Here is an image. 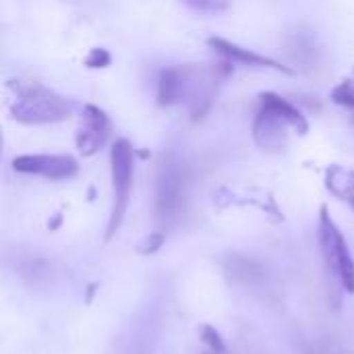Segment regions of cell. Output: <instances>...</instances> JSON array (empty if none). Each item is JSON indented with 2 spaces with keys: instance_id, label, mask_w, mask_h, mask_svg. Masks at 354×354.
Wrapping results in <instances>:
<instances>
[{
  "instance_id": "obj_1",
  "label": "cell",
  "mask_w": 354,
  "mask_h": 354,
  "mask_svg": "<svg viewBox=\"0 0 354 354\" xmlns=\"http://www.w3.org/2000/svg\"><path fill=\"white\" fill-rule=\"evenodd\" d=\"M222 66V64H220ZM220 66H170L162 71L158 83V104L172 106V104H187L191 116L197 120L201 118L216 95L220 79L230 73L228 68Z\"/></svg>"
},
{
  "instance_id": "obj_2",
  "label": "cell",
  "mask_w": 354,
  "mask_h": 354,
  "mask_svg": "<svg viewBox=\"0 0 354 354\" xmlns=\"http://www.w3.org/2000/svg\"><path fill=\"white\" fill-rule=\"evenodd\" d=\"M288 129L305 135L309 131V122L286 97L274 91L259 93V112L253 122L255 143L263 149H282L288 141Z\"/></svg>"
},
{
  "instance_id": "obj_3",
  "label": "cell",
  "mask_w": 354,
  "mask_h": 354,
  "mask_svg": "<svg viewBox=\"0 0 354 354\" xmlns=\"http://www.w3.org/2000/svg\"><path fill=\"white\" fill-rule=\"evenodd\" d=\"M10 114L23 124H50L66 118L73 110L71 102L41 83H17Z\"/></svg>"
},
{
  "instance_id": "obj_4",
  "label": "cell",
  "mask_w": 354,
  "mask_h": 354,
  "mask_svg": "<svg viewBox=\"0 0 354 354\" xmlns=\"http://www.w3.org/2000/svg\"><path fill=\"white\" fill-rule=\"evenodd\" d=\"M319 243L330 274L338 278L346 292H354V259L342 232L328 214V207H322L319 214Z\"/></svg>"
},
{
  "instance_id": "obj_5",
  "label": "cell",
  "mask_w": 354,
  "mask_h": 354,
  "mask_svg": "<svg viewBox=\"0 0 354 354\" xmlns=\"http://www.w3.org/2000/svg\"><path fill=\"white\" fill-rule=\"evenodd\" d=\"M110 166H112V187H114V207L108 224V239L118 230L131 199L133 189V145L129 139H116L110 149Z\"/></svg>"
},
{
  "instance_id": "obj_6",
  "label": "cell",
  "mask_w": 354,
  "mask_h": 354,
  "mask_svg": "<svg viewBox=\"0 0 354 354\" xmlns=\"http://www.w3.org/2000/svg\"><path fill=\"white\" fill-rule=\"evenodd\" d=\"M12 168L21 174H35L48 180H64L79 172V164L66 153H25L12 160Z\"/></svg>"
},
{
  "instance_id": "obj_7",
  "label": "cell",
  "mask_w": 354,
  "mask_h": 354,
  "mask_svg": "<svg viewBox=\"0 0 354 354\" xmlns=\"http://www.w3.org/2000/svg\"><path fill=\"white\" fill-rule=\"evenodd\" d=\"M110 135V118L106 112L93 104H85L81 112V122L75 135L77 147L83 156H93L106 143Z\"/></svg>"
},
{
  "instance_id": "obj_8",
  "label": "cell",
  "mask_w": 354,
  "mask_h": 354,
  "mask_svg": "<svg viewBox=\"0 0 354 354\" xmlns=\"http://www.w3.org/2000/svg\"><path fill=\"white\" fill-rule=\"evenodd\" d=\"M207 44L218 52L222 54L226 60L230 62H239V64H247V66H257V68H272V71H278V73H286V75H295V71L270 56H263L255 50H249V48H243L234 41H228L224 37H209Z\"/></svg>"
},
{
  "instance_id": "obj_9",
  "label": "cell",
  "mask_w": 354,
  "mask_h": 354,
  "mask_svg": "<svg viewBox=\"0 0 354 354\" xmlns=\"http://www.w3.org/2000/svg\"><path fill=\"white\" fill-rule=\"evenodd\" d=\"M180 201V178L174 168H164L158 185V212L168 216L178 207Z\"/></svg>"
},
{
  "instance_id": "obj_10",
  "label": "cell",
  "mask_w": 354,
  "mask_h": 354,
  "mask_svg": "<svg viewBox=\"0 0 354 354\" xmlns=\"http://www.w3.org/2000/svg\"><path fill=\"white\" fill-rule=\"evenodd\" d=\"M326 185L336 197L351 203L354 209V170L344 166H330L326 172Z\"/></svg>"
},
{
  "instance_id": "obj_11",
  "label": "cell",
  "mask_w": 354,
  "mask_h": 354,
  "mask_svg": "<svg viewBox=\"0 0 354 354\" xmlns=\"http://www.w3.org/2000/svg\"><path fill=\"white\" fill-rule=\"evenodd\" d=\"M180 2L203 15H218L230 6V0H180Z\"/></svg>"
},
{
  "instance_id": "obj_12",
  "label": "cell",
  "mask_w": 354,
  "mask_h": 354,
  "mask_svg": "<svg viewBox=\"0 0 354 354\" xmlns=\"http://www.w3.org/2000/svg\"><path fill=\"white\" fill-rule=\"evenodd\" d=\"M332 100L340 106H346V108H354V77L344 79L342 83H338L334 89H332Z\"/></svg>"
},
{
  "instance_id": "obj_13",
  "label": "cell",
  "mask_w": 354,
  "mask_h": 354,
  "mask_svg": "<svg viewBox=\"0 0 354 354\" xmlns=\"http://www.w3.org/2000/svg\"><path fill=\"white\" fill-rule=\"evenodd\" d=\"M110 62H112V56H110V52L104 50V48H93V50L87 54V58H85V64H87L89 68H106Z\"/></svg>"
},
{
  "instance_id": "obj_14",
  "label": "cell",
  "mask_w": 354,
  "mask_h": 354,
  "mask_svg": "<svg viewBox=\"0 0 354 354\" xmlns=\"http://www.w3.org/2000/svg\"><path fill=\"white\" fill-rule=\"evenodd\" d=\"M162 243H164V234H151V236H147V239L143 241V245L139 247V253L151 255V253H156V251L162 247Z\"/></svg>"
},
{
  "instance_id": "obj_15",
  "label": "cell",
  "mask_w": 354,
  "mask_h": 354,
  "mask_svg": "<svg viewBox=\"0 0 354 354\" xmlns=\"http://www.w3.org/2000/svg\"><path fill=\"white\" fill-rule=\"evenodd\" d=\"M203 338H205V342L216 351V353H224V342H222V338H220V334L214 330V328H203Z\"/></svg>"
}]
</instances>
